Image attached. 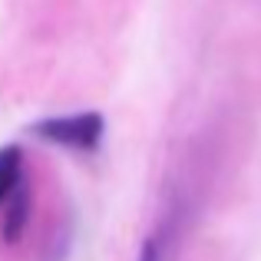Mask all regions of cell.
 Returning <instances> with one entry per match:
<instances>
[{
  "label": "cell",
  "mask_w": 261,
  "mask_h": 261,
  "mask_svg": "<svg viewBox=\"0 0 261 261\" xmlns=\"http://www.w3.org/2000/svg\"><path fill=\"white\" fill-rule=\"evenodd\" d=\"M27 222H30V192L20 189L17 195H13L10 202L4 205V218H0V238H4L7 245L20 242Z\"/></svg>",
  "instance_id": "obj_3"
},
{
  "label": "cell",
  "mask_w": 261,
  "mask_h": 261,
  "mask_svg": "<svg viewBox=\"0 0 261 261\" xmlns=\"http://www.w3.org/2000/svg\"><path fill=\"white\" fill-rule=\"evenodd\" d=\"M23 189V152L20 146L0 149V208Z\"/></svg>",
  "instance_id": "obj_2"
},
{
  "label": "cell",
  "mask_w": 261,
  "mask_h": 261,
  "mask_svg": "<svg viewBox=\"0 0 261 261\" xmlns=\"http://www.w3.org/2000/svg\"><path fill=\"white\" fill-rule=\"evenodd\" d=\"M33 133L43 142H53V146L89 152V149L99 146L102 133H106V122H102L99 113H70V116H50V119L37 122Z\"/></svg>",
  "instance_id": "obj_1"
},
{
  "label": "cell",
  "mask_w": 261,
  "mask_h": 261,
  "mask_svg": "<svg viewBox=\"0 0 261 261\" xmlns=\"http://www.w3.org/2000/svg\"><path fill=\"white\" fill-rule=\"evenodd\" d=\"M139 261H162V248H159V242H155V238H149V242L142 245Z\"/></svg>",
  "instance_id": "obj_4"
}]
</instances>
